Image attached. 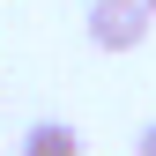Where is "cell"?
<instances>
[{"instance_id":"cell-1","label":"cell","mask_w":156,"mask_h":156,"mask_svg":"<svg viewBox=\"0 0 156 156\" xmlns=\"http://www.w3.org/2000/svg\"><path fill=\"white\" fill-rule=\"evenodd\" d=\"M149 30H156L149 0H89V45L97 52H134Z\"/></svg>"},{"instance_id":"cell-2","label":"cell","mask_w":156,"mask_h":156,"mask_svg":"<svg viewBox=\"0 0 156 156\" xmlns=\"http://www.w3.org/2000/svg\"><path fill=\"white\" fill-rule=\"evenodd\" d=\"M23 156H82V134H74L67 119H37L23 134Z\"/></svg>"},{"instance_id":"cell-3","label":"cell","mask_w":156,"mask_h":156,"mask_svg":"<svg viewBox=\"0 0 156 156\" xmlns=\"http://www.w3.org/2000/svg\"><path fill=\"white\" fill-rule=\"evenodd\" d=\"M134 156H156V119H149L141 134H134Z\"/></svg>"},{"instance_id":"cell-4","label":"cell","mask_w":156,"mask_h":156,"mask_svg":"<svg viewBox=\"0 0 156 156\" xmlns=\"http://www.w3.org/2000/svg\"><path fill=\"white\" fill-rule=\"evenodd\" d=\"M149 15H156V0H149Z\"/></svg>"}]
</instances>
